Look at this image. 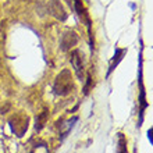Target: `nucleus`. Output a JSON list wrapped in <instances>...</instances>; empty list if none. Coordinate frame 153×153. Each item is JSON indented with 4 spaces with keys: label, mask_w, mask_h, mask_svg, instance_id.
<instances>
[{
    "label": "nucleus",
    "mask_w": 153,
    "mask_h": 153,
    "mask_svg": "<svg viewBox=\"0 0 153 153\" xmlns=\"http://www.w3.org/2000/svg\"><path fill=\"white\" fill-rule=\"evenodd\" d=\"M125 53H127V49L116 48V50H114V57H113V60H111V64H110V67H109V71H107V76H109L110 74H111L114 70H116L117 65L120 64V61L124 59Z\"/></svg>",
    "instance_id": "423d86ee"
},
{
    "label": "nucleus",
    "mask_w": 153,
    "mask_h": 153,
    "mask_svg": "<svg viewBox=\"0 0 153 153\" xmlns=\"http://www.w3.org/2000/svg\"><path fill=\"white\" fill-rule=\"evenodd\" d=\"M117 153H128L127 149V139L124 134H117Z\"/></svg>",
    "instance_id": "0eeeda50"
},
{
    "label": "nucleus",
    "mask_w": 153,
    "mask_h": 153,
    "mask_svg": "<svg viewBox=\"0 0 153 153\" xmlns=\"http://www.w3.org/2000/svg\"><path fill=\"white\" fill-rule=\"evenodd\" d=\"M71 64L75 70L78 78H82V71H84V61H82V54L79 50H74L71 53Z\"/></svg>",
    "instance_id": "7ed1b4c3"
},
{
    "label": "nucleus",
    "mask_w": 153,
    "mask_h": 153,
    "mask_svg": "<svg viewBox=\"0 0 153 153\" xmlns=\"http://www.w3.org/2000/svg\"><path fill=\"white\" fill-rule=\"evenodd\" d=\"M73 89V79H71V74L68 70H64L63 73H60L56 78L54 82V92L57 95H67L70 91Z\"/></svg>",
    "instance_id": "f257e3e1"
},
{
    "label": "nucleus",
    "mask_w": 153,
    "mask_h": 153,
    "mask_svg": "<svg viewBox=\"0 0 153 153\" xmlns=\"http://www.w3.org/2000/svg\"><path fill=\"white\" fill-rule=\"evenodd\" d=\"M50 11L57 20H61L64 21L67 18V13H65L63 4L60 3V0H52L50 1Z\"/></svg>",
    "instance_id": "20e7f679"
},
{
    "label": "nucleus",
    "mask_w": 153,
    "mask_h": 153,
    "mask_svg": "<svg viewBox=\"0 0 153 153\" xmlns=\"http://www.w3.org/2000/svg\"><path fill=\"white\" fill-rule=\"evenodd\" d=\"M76 42H78V36H76V33L74 31H68V32H65L61 38V49L63 50H68L71 49L73 46H75Z\"/></svg>",
    "instance_id": "39448f33"
},
{
    "label": "nucleus",
    "mask_w": 153,
    "mask_h": 153,
    "mask_svg": "<svg viewBox=\"0 0 153 153\" xmlns=\"http://www.w3.org/2000/svg\"><path fill=\"white\" fill-rule=\"evenodd\" d=\"M148 139H149V142L150 143H153V141H152V128L148 131Z\"/></svg>",
    "instance_id": "6e6552de"
},
{
    "label": "nucleus",
    "mask_w": 153,
    "mask_h": 153,
    "mask_svg": "<svg viewBox=\"0 0 153 153\" xmlns=\"http://www.w3.org/2000/svg\"><path fill=\"white\" fill-rule=\"evenodd\" d=\"M138 84H139V97H138V102H139V121H138V128L142 125L143 123V114H145V110L148 109L149 103L146 102V91L145 86H143V81H142V59H139V78H138Z\"/></svg>",
    "instance_id": "f03ea898"
}]
</instances>
